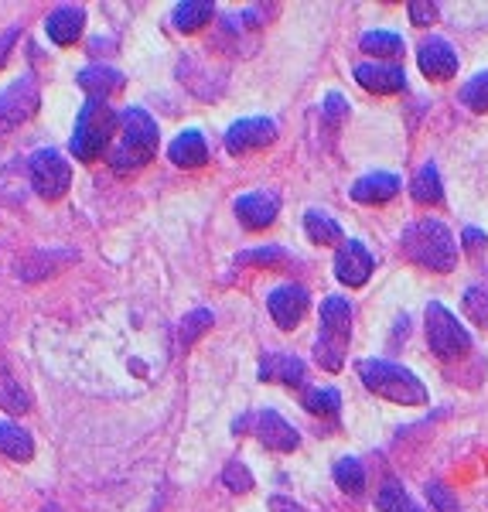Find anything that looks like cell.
<instances>
[{
    "instance_id": "6da1fadb",
    "label": "cell",
    "mask_w": 488,
    "mask_h": 512,
    "mask_svg": "<svg viewBox=\"0 0 488 512\" xmlns=\"http://www.w3.org/2000/svg\"><path fill=\"white\" fill-rule=\"evenodd\" d=\"M157 120L151 113H144L140 106H127L120 113V127H117V140L110 147V168L117 175H130V171H140L147 161H154L157 154Z\"/></svg>"
},
{
    "instance_id": "7a4b0ae2",
    "label": "cell",
    "mask_w": 488,
    "mask_h": 512,
    "mask_svg": "<svg viewBox=\"0 0 488 512\" xmlns=\"http://www.w3.org/2000/svg\"><path fill=\"white\" fill-rule=\"evenodd\" d=\"M400 253L403 260L417 263L424 270H434V274H448L458 263V243H454L451 229L437 219H420L403 229Z\"/></svg>"
},
{
    "instance_id": "3957f363",
    "label": "cell",
    "mask_w": 488,
    "mask_h": 512,
    "mask_svg": "<svg viewBox=\"0 0 488 512\" xmlns=\"http://www.w3.org/2000/svg\"><path fill=\"white\" fill-rule=\"evenodd\" d=\"M362 386L369 393L383 396L390 403H400V407H424L427 403V386L420 383L410 369L396 366V362H383V359H366L355 366Z\"/></svg>"
},
{
    "instance_id": "277c9868",
    "label": "cell",
    "mask_w": 488,
    "mask_h": 512,
    "mask_svg": "<svg viewBox=\"0 0 488 512\" xmlns=\"http://www.w3.org/2000/svg\"><path fill=\"white\" fill-rule=\"evenodd\" d=\"M349 338H352V308L345 297H325L321 304V335L314 345V359L328 369L338 373L345 366V352H349Z\"/></svg>"
},
{
    "instance_id": "5b68a950",
    "label": "cell",
    "mask_w": 488,
    "mask_h": 512,
    "mask_svg": "<svg viewBox=\"0 0 488 512\" xmlns=\"http://www.w3.org/2000/svg\"><path fill=\"white\" fill-rule=\"evenodd\" d=\"M117 127L120 117L113 113L110 99H86V106L79 110L76 120V134H72V154L79 161H96L110 147Z\"/></svg>"
},
{
    "instance_id": "8992f818",
    "label": "cell",
    "mask_w": 488,
    "mask_h": 512,
    "mask_svg": "<svg viewBox=\"0 0 488 512\" xmlns=\"http://www.w3.org/2000/svg\"><path fill=\"white\" fill-rule=\"evenodd\" d=\"M427 345H430V352H434L441 362L461 359V355L471 352L468 328L461 325V321L454 318L441 301H430L427 304Z\"/></svg>"
},
{
    "instance_id": "52a82bcc",
    "label": "cell",
    "mask_w": 488,
    "mask_h": 512,
    "mask_svg": "<svg viewBox=\"0 0 488 512\" xmlns=\"http://www.w3.org/2000/svg\"><path fill=\"white\" fill-rule=\"evenodd\" d=\"M41 93H38V82L31 76H21L18 82L0 93V137L18 130L21 123H28L38 113Z\"/></svg>"
},
{
    "instance_id": "ba28073f",
    "label": "cell",
    "mask_w": 488,
    "mask_h": 512,
    "mask_svg": "<svg viewBox=\"0 0 488 512\" xmlns=\"http://www.w3.org/2000/svg\"><path fill=\"white\" fill-rule=\"evenodd\" d=\"M69 181H72V168L69 161L62 158L59 151H35L31 154V185H35V192L41 198H62L69 192Z\"/></svg>"
},
{
    "instance_id": "9c48e42d",
    "label": "cell",
    "mask_w": 488,
    "mask_h": 512,
    "mask_svg": "<svg viewBox=\"0 0 488 512\" xmlns=\"http://www.w3.org/2000/svg\"><path fill=\"white\" fill-rule=\"evenodd\" d=\"M277 140V123L267 117H253V120H239L229 127L226 134V151L229 154H250L263 151L267 144Z\"/></svg>"
},
{
    "instance_id": "30bf717a",
    "label": "cell",
    "mask_w": 488,
    "mask_h": 512,
    "mask_svg": "<svg viewBox=\"0 0 488 512\" xmlns=\"http://www.w3.org/2000/svg\"><path fill=\"white\" fill-rule=\"evenodd\" d=\"M267 308H270V318H274L284 332H291V328L301 325V318L308 315V291H304L301 284H284L267 297Z\"/></svg>"
},
{
    "instance_id": "8fae6325",
    "label": "cell",
    "mask_w": 488,
    "mask_h": 512,
    "mask_svg": "<svg viewBox=\"0 0 488 512\" xmlns=\"http://www.w3.org/2000/svg\"><path fill=\"white\" fill-rule=\"evenodd\" d=\"M372 267H376V263H372V253L362 243L349 239V243L338 246V253H335V277L342 280V284L362 287L372 277Z\"/></svg>"
},
{
    "instance_id": "7c38bea8",
    "label": "cell",
    "mask_w": 488,
    "mask_h": 512,
    "mask_svg": "<svg viewBox=\"0 0 488 512\" xmlns=\"http://www.w3.org/2000/svg\"><path fill=\"white\" fill-rule=\"evenodd\" d=\"M417 65L427 79H451L458 72V52L451 48V41L444 38H427L424 45L417 48Z\"/></svg>"
},
{
    "instance_id": "4fadbf2b",
    "label": "cell",
    "mask_w": 488,
    "mask_h": 512,
    "mask_svg": "<svg viewBox=\"0 0 488 512\" xmlns=\"http://www.w3.org/2000/svg\"><path fill=\"white\" fill-rule=\"evenodd\" d=\"M355 82H359L362 89H369V93H376V96H393V93H400V89L407 86V72H403L400 65L362 62V65H355Z\"/></svg>"
},
{
    "instance_id": "5bb4252c",
    "label": "cell",
    "mask_w": 488,
    "mask_h": 512,
    "mask_svg": "<svg viewBox=\"0 0 488 512\" xmlns=\"http://www.w3.org/2000/svg\"><path fill=\"white\" fill-rule=\"evenodd\" d=\"M277 212H280V198L274 192H250V195L236 198V216L246 229H253V233L256 229L274 226Z\"/></svg>"
},
{
    "instance_id": "9a60e30c",
    "label": "cell",
    "mask_w": 488,
    "mask_h": 512,
    "mask_svg": "<svg viewBox=\"0 0 488 512\" xmlns=\"http://www.w3.org/2000/svg\"><path fill=\"white\" fill-rule=\"evenodd\" d=\"M256 437H260L270 451H284V454L301 444V434H297L294 427L277 414V410H263V414H256Z\"/></svg>"
},
{
    "instance_id": "2e32d148",
    "label": "cell",
    "mask_w": 488,
    "mask_h": 512,
    "mask_svg": "<svg viewBox=\"0 0 488 512\" xmlns=\"http://www.w3.org/2000/svg\"><path fill=\"white\" fill-rule=\"evenodd\" d=\"M82 24H86V7L79 4H62L48 14L45 31L55 45H76V38L82 35Z\"/></svg>"
},
{
    "instance_id": "e0dca14e",
    "label": "cell",
    "mask_w": 488,
    "mask_h": 512,
    "mask_svg": "<svg viewBox=\"0 0 488 512\" xmlns=\"http://www.w3.org/2000/svg\"><path fill=\"white\" fill-rule=\"evenodd\" d=\"M260 379L263 383H284V386H301L304 383V362L291 352H270L260 362Z\"/></svg>"
},
{
    "instance_id": "ac0fdd59",
    "label": "cell",
    "mask_w": 488,
    "mask_h": 512,
    "mask_svg": "<svg viewBox=\"0 0 488 512\" xmlns=\"http://www.w3.org/2000/svg\"><path fill=\"white\" fill-rule=\"evenodd\" d=\"M396 192H400V178L390 175V171H372V175L359 178L352 185V198L362 205H383L396 198Z\"/></svg>"
},
{
    "instance_id": "d6986e66",
    "label": "cell",
    "mask_w": 488,
    "mask_h": 512,
    "mask_svg": "<svg viewBox=\"0 0 488 512\" xmlns=\"http://www.w3.org/2000/svg\"><path fill=\"white\" fill-rule=\"evenodd\" d=\"M168 158L175 161L178 168H202V164L209 161V144H205V137L198 134V130H185V134H178L171 140Z\"/></svg>"
},
{
    "instance_id": "ffe728a7",
    "label": "cell",
    "mask_w": 488,
    "mask_h": 512,
    "mask_svg": "<svg viewBox=\"0 0 488 512\" xmlns=\"http://www.w3.org/2000/svg\"><path fill=\"white\" fill-rule=\"evenodd\" d=\"M79 86L86 89L89 99H110L123 89V76L117 69H106V65H89V69L79 72Z\"/></svg>"
},
{
    "instance_id": "44dd1931",
    "label": "cell",
    "mask_w": 488,
    "mask_h": 512,
    "mask_svg": "<svg viewBox=\"0 0 488 512\" xmlns=\"http://www.w3.org/2000/svg\"><path fill=\"white\" fill-rule=\"evenodd\" d=\"M0 454L11 461H31L35 454V441L24 427L11 424V420H0Z\"/></svg>"
},
{
    "instance_id": "7402d4cb",
    "label": "cell",
    "mask_w": 488,
    "mask_h": 512,
    "mask_svg": "<svg viewBox=\"0 0 488 512\" xmlns=\"http://www.w3.org/2000/svg\"><path fill=\"white\" fill-rule=\"evenodd\" d=\"M410 195L417 205H437L444 198V185H441V171L434 164H424V168L413 175L410 181Z\"/></svg>"
},
{
    "instance_id": "603a6c76",
    "label": "cell",
    "mask_w": 488,
    "mask_h": 512,
    "mask_svg": "<svg viewBox=\"0 0 488 512\" xmlns=\"http://www.w3.org/2000/svg\"><path fill=\"white\" fill-rule=\"evenodd\" d=\"M304 233H308L311 243H318V246L345 243L342 226H338V222L328 216V212H318V209H311L308 216H304Z\"/></svg>"
},
{
    "instance_id": "cb8c5ba5",
    "label": "cell",
    "mask_w": 488,
    "mask_h": 512,
    "mask_svg": "<svg viewBox=\"0 0 488 512\" xmlns=\"http://www.w3.org/2000/svg\"><path fill=\"white\" fill-rule=\"evenodd\" d=\"M215 14L212 4H205V0H185V4L175 7V28L185 31V35H192L198 31L202 24H209Z\"/></svg>"
},
{
    "instance_id": "d4e9b609",
    "label": "cell",
    "mask_w": 488,
    "mask_h": 512,
    "mask_svg": "<svg viewBox=\"0 0 488 512\" xmlns=\"http://www.w3.org/2000/svg\"><path fill=\"white\" fill-rule=\"evenodd\" d=\"M362 52L376 55V59H400L403 55V38L393 35V31H369L359 41Z\"/></svg>"
},
{
    "instance_id": "484cf974",
    "label": "cell",
    "mask_w": 488,
    "mask_h": 512,
    "mask_svg": "<svg viewBox=\"0 0 488 512\" xmlns=\"http://www.w3.org/2000/svg\"><path fill=\"white\" fill-rule=\"evenodd\" d=\"M376 506H379V512H424L410 499L400 482H386L376 495Z\"/></svg>"
},
{
    "instance_id": "4316f807",
    "label": "cell",
    "mask_w": 488,
    "mask_h": 512,
    "mask_svg": "<svg viewBox=\"0 0 488 512\" xmlns=\"http://www.w3.org/2000/svg\"><path fill=\"white\" fill-rule=\"evenodd\" d=\"M335 482L338 489H345L349 495H362V489H366V468L355 458H342L335 465Z\"/></svg>"
},
{
    "instance_id": "83f0119b",
    "label": "cell",
    "mask_w": 488,
    "mask_h": 512,
    "mask_svg": "<svg viewBox=\"0 0 488 512\" xmlns=\"http://www.w3.org/2000/svg\"><path fill=\"white\" fill-rule=\"evenodd\" d=\"M0 407L11 410V414H24V410H31L28 393L21 390V383L11 373H0Z\"/></svg>"
},
{
    "instance_id": "f1b7e54d",
    "label": "cell",
    "mask_w": 488,
    "mask_h": 512,
    "mask_svg": "<svg viewBox=\"0 0 488 512\" xmlns=\"http://www.w3.org/2000/svg\"><path fill=\"white\" fill-rule=\"evenodd\" d=\"M461 308H465V315L475 321V325L488 328V280H485V284H471L468 287Z\"/></svg>"
},
{
    "instance_id": "f546056e",
    "label": "cell",
    "mask_w": 488,
    "mask_h": 512,
    "mask_svg": "<svg viewBox=\"0 0 488 512\" xmlns=\"http://www.w3.org/2000/svg\"><path fill=\"white\" fill-rule=\"evenodd\" d=\"M461 103L475 113H488V72H478L475 79L461 86Z\"/></svg>"
},
{
    "instance_id": "4dcf8cb0",
    "label": "cell",
    "mask_w": 488,
    "mask_h": 512,
    "mask_svg": "<svg viewBox=\"0 0 488 512\" xmlns=\"http://www.w3.org/2000/svg\"><path fill=\"white\" fill-rule=\"evenodd\" d=\"M304 407H308V414L332 417L342 407V396H338V390H308L304 393Z\"/></svg>"
},
{
    "instance_id": "1f68e13d",
    "label": "cell",
    "mask_w": 488,
    "mask_h": 512,
    "mask_svg": "<svg viewBox=\"0 0 488 512\" xmlns=\"http://www.w3.org/2000/svg\"><path fill=\"white\" fill-rule=\"evenodd\" d=\"M209 325H212V311H192L185 321H181V335H178V342H181V349H188V345H195L198 342V335H205L209 332Z\"/></svg>"
},
{
    "instance_id": "d6a6232c",
    "label": "cell",
    "mask_w": 488,
    "mask_h": 512,
    "mask_svg": "<svg viewBox=\"0 0 488 512\" xmlns=\"http://www.w3.org/2000/svg\"><path fill=\"white\" fill-rule=\"evenodd\" d=\"M222 482H226L233 492H250L253 489V475L243 461H229L226 472H222Z\"/></svg>"
},
{
    "instance_id": "836d02e7",
    "label": "cell",
    "mask_w": 488,
    "mask_h": 512,
    "mask_svg": "<svg viewBox=\"0 0 488 512\" xmlns=\"http://www.w3.org/2000/svg\"><path fill=\"white\" fill-rule=\"evenodd\" d=\"M239 263H260V267H277V263H287V253L277 250V246H267V250H246V253H239Z\"/></svg>"
},
{
    "instance_id": "e575fe53",
    "label": "cell",
    "mask_w": 488,
    "mask_h": 512,
    "mask_svg": "<svg viewBox=\"0 0 488 512\" xmlns=\"http://www.w3.org/2000/svg\"><path fill=\"white\" fill-rule=\"evenodd\" d=\"M427 499H430V506H434L437 512H458V499H454L448 485H441V482L427 485Z\"/></svg>"
},
{
    "instance_id": "d590c367",
    "label": "cell",
    "mask_w": 488,
    "mask_h": 512,
    "mask_svg": "<svg viewBox=\"0 0 488 512\" xmlns=\"http://www.w3.org/2000/svg\"><path fill=\"white\" fill-rule=\"evenodd\" d=\"M407 11H410V21L417 24V28H427V24L437 18V7L427 4V0H410Z\"/></svg>"
},
{
    "instance_id": "8d00e7d4",
    "label": "cell",
    "mask_w": 488,
    "mask_h": 512,
    "mask_svg": "<svg viewBox=\"0 0 488 512\" xmlns=\"http://www.w3.org/2000/svg\"><path fill=\"white\" fill-rule=\"evenodd\" d=\"M345 110H349V106H345V99L338 96V93H332L325 99V117H328V127H338V123H342V117H345Z\"/></svg>"
},
{
    "instance_id": "74e56055",
    "label": "cell",
    "mask_w": 488,
    "mask_h": 512,
    "mask_svg": "<svg viewBox=\"0 0 488 512\" xmlns=\"http://www.w3.org/2000/svg\"><path fill=\"white\" fill-rule=\"evenodd\" d=\"M485 243H488V236L482 233V229H465V246H468L471 253H475V250H482Z\"/></svg>"
},
{
    "instance_id": "f35d334b",
    "label": "cell",
    "mask_w": 488,
    "mask_h": 512,
    "mask_svg": "<svg viewBox=\"0 0 488 512\" xmlns=\"http://www.w3.org/2000/svg\"><path fill=\"white\" fill-rule=\"evenodd\" d=\"M270 512H304L297 502H291V499H284V495H274L270 499Z\"/></svg>"
}]
</instances>
